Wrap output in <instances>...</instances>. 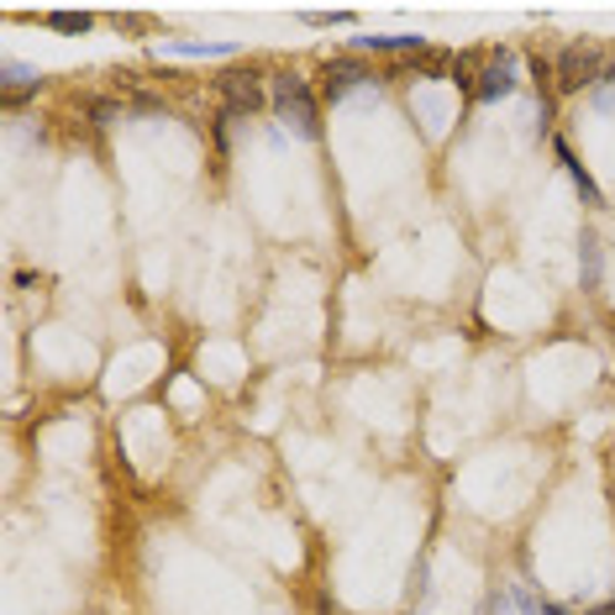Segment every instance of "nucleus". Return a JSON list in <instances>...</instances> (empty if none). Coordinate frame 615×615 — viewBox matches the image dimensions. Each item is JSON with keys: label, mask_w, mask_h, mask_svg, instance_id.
Instances as JSON below:
<instances>
[{"label": "nucleus", "mask_w": 615, "mask_h": 615, "mask_svg": "<svg viewBox=\"0 0 615 615\" xmlns=\"http://www.w3.org/2000/svg\"><path fill=\"white\" fill-rule=\"evenodd\" d=\"M48 27L53 32H90V11H48Z\"/></svg>", "instance_id": "1a4fd4ad"}, {"label": "nucleus", "mask_w": 615, "mask_h": 615, "mask_svg": "<svg viewBox=\"0 0 615 615\" xmlns=\"http://www.w3.org/2000/svg\"><path fill=\"white\" fill-rule=\"evenodd\" d=\"M511 90H516V53H511V48H500L495 59H490V69L478 74L474 100H484V105H490V100H505Z\"/></svg>", "instance_id": "7ed1b4c3"}, {"label": "nucleus", "mask_w": 615, "mask_h": 615, "mask_svg": "<svg viewBox=\"0 0 615 615\" xmlns=\"http://www.w3.org/2000/svg\"><path fill=\"white\" fill-rule=\"evenodd\" d=\"M589 105H595L599 117H615V80H611V84H599L595 95H589Z\"/></svg>", "instance_id": "9b49d317"}, {"label": "nucleus", "mask_w": 615, "mask_h": 615, "mask_svg": "<svg viewBox=\"0 0 615 615\" xmlns=\"http://www.w3.org/2000/svg\"><path fill=\"white\" fill-rule=\"evenodd\" d=\"M578 269H584V290H595V284H599V242H595V238H584Z\"/></svg>", "instance_id": "9d476101"}, {"label": "nucleus", "mask_w": 615, "mask_h": 615, "mask_svg": "<svg viewBox=\"0 0 615 615\" xmlns=\"http://www.w3.org/2000/svg\"><path fill=\"white\" fill-rule=\"evenodd\" d=\"M274 117L295 132V138H321V111H316V90L300 74H274Z\"/></svg>", "instance_id": "f257e3e1"}, {"label": "nucleus", "mask_w": 615, "mask_h": 615, "mask_svg": "<svg viewBox=\"0 0 615 615\" xmlns=\"http://www.w3.org/2000/svg\"><path fill=\"white\" fill-rule=\"evenodd\" d=\"M542 615H568V611H563V605H553V599H547V611H542Z\"/></svg>", "instance_id": "ddd939ff"}, {"label": "nucleus", "mask_w": 615, "mask_h": 615, "mask_svg": "<svg viewBox=\"0 0 615 615\" xmlns=\"http://www.w3.org/2000/svg\"><path fill=\"white\" fill-rule=\"evenodd\" d=\"M38 84H42V74L32 69V63H21V59H6V63H0V90H6V95L38 90Z\"/></svg>", "instance_id": "6e6552de"}, {"label": "nucleus", "mask_w": 615, "mask_h": 615, "mask_svg": "<svg viewBox=\"0 0 615 615\" xmlns=\"http://www.w3.org/2000/svg\"><path fill=\"white\" fill-rule=\"evenodd\" d=\"M159 53H174V59H232L238 42H190V38H169Z\"/></svg>", "instance_id": "39448f33"}, {"label": "nucleus", "mask_w": 615, "mask_h": 615, "mask_svg": "<svg viewBox=\"0 0 615 615\" xmlns=\"http://www.w3.org/2000/svg\"><path fill=\"white\" fill-rule=\"evenodd\" d=\"M553 148H557V163H563V169H568V179L578 184V195L589 200V205H605V195H599V184L589 179V169L574 159V148H568V142H553Z\"/></svg>", "instance_id": "0eeeda50"}, {"label": "nucleus", "mask_w": 615, "mask_h": 615, "mask_svg": "<svg viewBox=\"0 0 615 615\" xmlns=\"http://www.w3.org/2000/svg\"><path fill=\"white\" fill-rule=\"evenodd\" d=\"M221 95H226V117H253V111H263V84L253 69H248V74H226V80H221Z\"/></svg>", "instance_id": "20e7f679"}, {"label": "nucleus", "mask_w": 615, "mask_h": 615, "mask_svg": "<svg viewBox=\"0 0 615 615\" xmlns=\"http://www.w3.org/2000/svg\"><path fill=\"white\" fill-rule=\"evenodd\" d=\"M311 27H342V21H353V11H305Z\"/></svg>", "instance_id": "f8f14e48"}, {"label": "nucleus", "mask_w": 615, "mask_h": 615, "mask_svg": "<svg viewBox=\"0 0 615 615\" xmlns=\"http://www.w3.org/2000/svg\"><path fill=\"white\" fill-rule=\"evenodd\" d=\"M357 53H421L426 38H411V32H384V38H353Z\"/></svg>", "instance_id": "423d86ee"}, {"label": "nucleus", "mask_w": 615, "mask_h": 615, "mask_svg": "<svg viewBox=\"0 0 615 615\" xmlns=\"http://www.w3.org/2000/svg\"><path fill=\"white\" fill-rule=\"evenodd\" d=\"M374 69L363 59H332L326 69H321V100L326 105H342L347 95H357V90H374Z\"/></svg>", "instance_id": "f03ea898"}]
</instances>
